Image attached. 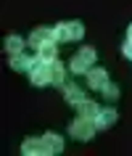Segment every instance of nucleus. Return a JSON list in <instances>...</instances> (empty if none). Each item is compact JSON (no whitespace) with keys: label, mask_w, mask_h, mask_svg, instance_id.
<instances>
[{"label":"nucleus","mask_w":132,"mask_h":156,"mask_svg":"<svg viewBox=\"0 0 132 156\" xmlns=\"http://www.w3.org/2000/svg\"><path fill=\"white\" fill-rule=\"evenodd\" d=\"M106 85V72L103 69H92L90 72V87H103Z\"/></svg>","instance_id":"obj_8"},{"label":"nucleus","mask_w":132,"mask_h":156,"mask_svg":"<svg viewBox=\"0 0 132 156\" xmlns=\"http://www.w3.org/2000/svg\"><path fill=\"white\" fill-rule=\"evenodd\" d=\"M21 151H24V154H34V151H48V146H45L42 140H26Z\"/></svg>","instance_id":"obj_10"},{"label":"nucleus","mask_w":132,"mask_h":156,"mask_svg":"<svg viewBox=\"0 0 132 156\" xmlns=\"http://www.w3.org/2000/svg\"><path fill=\"white\" fill-rule=\"evenodd\" d=\"M50 72H53V82H61V80H64V66L61 64H50Z\"/></svg>","instance_id":"obj_15"},{"label":"nucleus","mask_w":132,"mask_h":156,"mask_svg":"<svg viewBox=\"0 0 132 156\" xmlns=\"http://www.w3.org/2000/svg\"><path fill=\"white\" fill-rule=\"evenodd\" d=\"M124 56L132 58V42H127V45H124Z\"/></svg>","instance_id":"obj_17"},{"label":"nucleus","mask_w":132,"mask_h":156,"mask_svg":"<svg viewBox=\"0 0 132 156\" xmlns=\"http://www.w3.org/2000/svg\"><path fill=\"white\" fill-rule=\"evenodd\" d=\"M130 37H132V29H130Z\"/></svg>","instance_id":"obj_18"},{"label":"nucleus","mask_w":132,"mask_h":156,"mask_svg":"<svg viewBox=\"0 0 132 156\" xmlns=\"http://www.w3.org/2000/svg\"><path fill=\"white\" fill-rule=\"evenodd\" d=\"M71 135H74V138H79V140L92 138V124H90V119L79 116V119H77V122L71 124Z\"/></svg>","instance_id":"obj_3"},{"label":"nucleus","mask_w":132,"mask_h":156,"mask_svg":"<svg viewBox=\"0 0 132 156\" xmlns=\"http://www.w3.org/2000/svg\"><path fill=\"white\" fill-rule=\"evenodd\" d=\"M114 119H116V114L111 111V108H106V111H100L98 124H100V127H108V124H114Z\"/></svg>","instance_id":"obj_12"},{"label":"nucleus","mask_w":132,"mask_h":156,"mask_svg":"<svg viewBox=\"0 0 132 156\" xmlns=\"http://www.w3.org/2000/svg\"><path fill=\"white\" fill-rule=\"evenodd\" d=\"M66 101H71V103H82V90H79V87H66Z\"/></svg>","instance_id":"obj_13"},{"label":"nucleus","mask_w":132,"mask_h":156,"mask_svg":"<svg viewBox=\"0 0 132 156\" xmlns=\"http://www.w3.org/2000/svg\"><path fill=\"white\" fill-rule=\"evenodd\" d=\"M50 37H53V32H50V29H37V32L32 34V42H34V45H37V48H40L42 42H48Z\"/></svg>","instance_id":"obj_11"},{"label":"nucleus","mask_w":132,"mask_h":156,"mask_svg":"<svg viewBox=\"0 0 132 156\" xmlns=\"http://www.w3.org/2000/svg\"><path fill=\"white\" fill-rule=\"evenodd\" d=\"M37 58H40V61H53V58H56V45H53V42H42Z\"/></svg>","instance_id":"obj_5"},{"label":"nucleus","mask_w":132,"mask_h":156,"mask_svg":"<svg viewBox=\"0 0 132 156\" xmlns=\"http://www.w3.org/2000/svg\"><path fill=\"white\" fill-rule=\"evenodd\" d=\"M11 66H13V69H21V72H26V69H32V61H29V58L26 56H13L11 58Z\"/></svg>","instance_id":"obj_9"},{"label":"nucleus","mask_w":132,"mask_h":156,"mask_svg":"<svg viewBox=\"0 0 132 156\" xmlns=\"http://www.w3.org/2000/svg\"><path fill=\"white\" fill-rule=\"evenodd\" d=\"M103 95H108V98H116L119 93H116V87H114V85H103Z\"/></svg>","instance_id":"obj_16"},{"label":"nucleus","mask_w":132,"mask_h":156,"mask_svg":"<svg viewBox=\"0 0 132 156\" xmlns=\"http://www.w3.org/2000/svg\"><path fill=\"white\" fill-rule=\"evenodd\" d=\"M79 111H82L85 119H95V116L100 114L98 106H95V103H90V101H82V103H79Z\"/></svg>","instance_id":"obj_6"},{"label":"nucleus","mask_w":132,"mask_h":156,"mask_svg":"<svg viewBox=\"0 0 132 156\" xmlns=\"http://www.w3.org/2000/svg\"><path fill=\"white\" fill-rule=\"evenodd\" d=\"M45 143H48V151H61V146H64V143H61L53 132H48V135H45Z\"/></svg>","instance_id":"obj_14"},{"label":"nucleus","mask_w":132,"mask_h":156,"mask_svg":"<svg viewBox=\"0 0 132 156\" xmlns=\"http://www.w3.org/2000/svg\"><path fill=\"white\" fill-rule=\"evenodd\" d=\"M58 40H77V37H82V24H61L56 32Z\"/></svg>","instance_id":"obj_4"},{"label":"nucleus","mask_w":132,"mask_h":156,"mask_svg":"<svg viewBox=\"0 0 132 156\" xmlns=\"http://www.w3.org/2000/svg\"><path fill=\"white\" fill-rule=\"evenodd\" d=\"M21 48H24V40H21V37H8V40H5V50H8L11 56L21 53Z\"/></svg>","instance_id":"obj_7"},{"label":"nucleus","mask_w":132,"mask_h":156,"mask_svg":"<svg viewBox=\"0 0 132 156\" xmlns=\"http://www.w3.org/2000/svg\"><path fill=\"white\" fill-rule=\"evenodd\" d=\"M95 61V53H92V48H85L82 53H77L74 61H71V69H74L77 74H85L87 69H90V64Z\"/></svg>","instance_id":"obj_1"},{"label":"nucleus","mask_w":132,"mask_h":156,"mask_svg":"<svg viewBox=\"0 0 132 156\" xmlns=\"http://www.w3.org/2000/svg\"><path fill=\"white\" fill-rule=\"evenodd\" d=\"M29 72H32V82H34V85H48V82H53V72H50L48 61H42L40 66H32Z\"/></svg>","instance_id":"obj_2"}]
</instances>
